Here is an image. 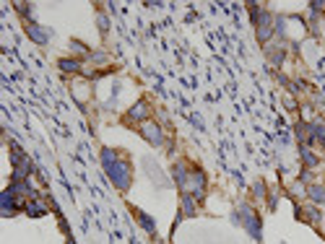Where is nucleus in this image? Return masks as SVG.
Instances as JSON below:
<instances>
[{
	"label": "nucleus",
	"instance_id": "f257e3e1",
	"mask_svg": "<svg viewBox=\"0 0 325 244\" xmlns=\"http://www.w3.org/2000/svg\"><path fill=\"white\" fill-rule=\"evenodd\" d=\"M250 11H252V21H255V29H258V39L268 47V39L273 37V24H276V18H273L271 13H266V11H260V5H250Z\"/></svg>",
	"mask_w": 325,
	"mask_h": 244
},
{
	"label": "nucleus",
	"instance_id": "f03ea898",
	"mask_svg": "<svg viewBox=\"0 0 325 244\" xmlns=\"http://www.w3.org/2000/svg\"><path fill=\"white\" fill-rule=\"evenodd\" d=\"M104 171L109 174V179L115 182V187H117V190H128V187H130V166H128V161L117 159L115 164L104 166Z\"/></svg>",
	"mask_w": 325,
	"mask_h": 244
},
{
	"label": "nucleus",
	"instance_id": "7ed1b4c3",
	"mask_svg": "<svg viewBox=\"0 0 325 244\" xmlns=\"http://www.w3.org/2000/svg\"><path fill=\"white\" fill-rule=\"evenodd\" d=\"M192 195L195 200H203V195H206V174H203L200 169H190V177H187V185L185 190H182V195Z\"/></svg>",
	"mask_w": 325,
	"mask_h": 244
},
{
	"label": "nucleus",
	"instance_id": "20e7f679",
	"mask_svg": "<svg viewBox=\"0 0 325 244\" xmlns=\"http://www.w3.org/2000/svg\"><path fill=\"white\" fill-rule=\"evenodd\" d=\"M237 218L245 221V229L250 231V237L255 239V242H260V218L255 216V210L247 208V205H242L239 213H237Z\"/></svg>",
	"mask_w": 325,
	"mask_h": 244
},
{
	"label": "nucleus",
	"instance_id": "39448f33",
	"mask_svg": "<svg viewBox=\"0 0 325 244\" xmlns=\"http://www.w3.org/2000/svg\"><path fill=\"white\" fill-rule=\"evenodd\" d=\"M24 203H26V200H21L11 187H8L3 195H0V210H3V216H13L16 210H21V208H24Z\"/></svg>",
	"mask_w": 325,
	"mask_h": 244
},
{
	"label": "nucleus",
	"instance_id": "423d86ee",
	"mask_svg": "<svg viewBox=\"0 0 325 244\" xmlns=\"http://www.w3.org/2000/svg\"><path fill=\"white\" fill-rule=\"evenodd\" d=\"M140 135H143L146 140L151 146H161L164 143V135H161V127L156 125V122H143V125H140Z\"/></svg>",
	"mask_w": 325,
	"mask_h": 244
},
{
	"label": "nucleus",
	"instance_id": "0eeeda50",
	"mask_svg": "<svg viewBox=\"0 0 325 244\" xmlns=\"http://www.w3.org/2000/svg\"><path fill=\"white\" fill-rule=\"evenodd\" d=\"M148 112H151L148 101L140 99L136 107H130V112L125 115V120H128V122H148Z\"/></svg>",
	"mask_w": 325,
	"mask_h": 244
},
{
	"label": "nucleus",
	"instance_id": "6e6552de",
	"mask_svg": "<svg viewBox=\"0 0 325 244\" xmlns=\"http://www.w3.org/2000/svg\"><path fill=\"white\" fill-rule=\"evenodd\" d=\"M24 210H26V216L39 218V216H45V213H47V205H45L42 200L32 198V200H26V203H24Z\"/></svg>",
	"mask_w": 325,
	"mask_h": 244
},
{
	"label": "nucleus",
	"instance_id": "1a4fd4ad",
	"mask_svg": "<svg viewBox=\"0 0 325 244\" xmlns=\"http://www.w3.org/2000/svg\"><path fill=\"white\" fill-rule=\"evenodd\" d=\"M26 34L32 37L37 44H47L49 42V32L42 29V26H37V24H26Z\"/></svg>",
	"mask_w": 325,
	"mask_h": 244
},
{
	"label": "nucleus",
	"instance_id": "9d476101",
	"mask_svg": "<svg viewBox=\"0 0 325 244\" xmlns=\"http://www.w3.org/2000/svg\"><path fill=\"white\" fill-rule=\"evenodd\" d=\"M172 174H175L177 187H180V190H185V185H187V177H190V169H187L185 164H175V169H172Z\"/></svg>",
	"mask_w": 325,
	"mask_h": 244
},
{
	"label": "nucleus",
	"instance_id": "9b49d317",
	"mask_svg": "<svg viewBox=\"0 0 325 244\" xmlns=\"http://www.w3.org/2000/svg\"><path fill=\"white\" fill-rule=\"evenodd\" d=\"M266 57H268V63H271L273 68H281L283 57H286V52H283L281 47H266Z\"/></svg>",
	"mask_w": 325,
	"mask_h": 244
},
{
	"label": "nucleus",
	"instance_id": "f8f14e48",
	"mask_svg": "<svg viewBox=\"0 0 325 244\" xmlns=\"http://www.w3.org/2000/svg\"><path fill=\"white\" fill-rule=\"evenodd\" d=\"M11 190H13L21 200H24V198H29V195H34V187L29 185L26 179H24V182H11Z\"/></svg>",
	"mask_w": 325,
	"mask_h": 244
},
{
	"label": "nucleus",
	"instance_id": "ddd939ff",
	"mask_svg": "<svg viewBox=\"0 0 325 244\" xmlns=\"http://www.w3.org/2000/svg\"><path fill=\"white\" fill-rule=\"evenodd\" d=\"M57 65H60V70H65V73H78L81 70V57H63Z\"/></svg>",
	"mask_w": 325,
	"mask_h": 244
},
{
	"label": "nucleus",
	"instance_id": "4468645a",
	"mask_svg": "<svg viewBox=\"0 0 325 244\" xmlns=\"http://www.w3.org/2000/svg\"><path fill=\"white\" fill-rule=\"evenodd\" d=\"M195 203H198V200L185 192V195H182V216H195V213H198V205H195Z\"/></svg>",
	"mask_w": 325,
	"mask_h": 244
},
{
	"label": "nucleus",
	"instance_id": "2eb2a0df",
	"mask_svg": "<svg viewBox=\"0 0 325 244\" xmlns=\"http://www.w3.org/2000/svg\"><path fill=\"white\" fill-rule=\"evenodd\" d=\"M297 216L304 218L307 223H318V221H320V210H318V208H312V205H307V208H302Z\"/></svg>",
	"mask_w": 325,
	"mask_h": 244
},
{
	"label": "nucleus",
	"instance_id": "dca6fc26",
	"mask_svg": "<svg viewBox=\"0 0 325 244\" xmlns=\"http://www.w3.org/2000/svg\"><path fill=\"white\" fill-rule=\"evenodd\" d=\"M297 135H299V140H302L304 146L312 143V125H307V122H299V125H297Z\"/></svg>",
	"mask_w": 325,
	"mask_h": 244
},
{
	"label": "nucleus",
	"instance_id": "f3484780",
	"mask_svg": "<svg viewBox=\"0 0 325 244\" xmlns=\"http://www.w3.org/2000/svg\"><path fill=\"white\" fill-rule=\"evenodd\" d=\"M307 195L312 203H325V187L323 185H310L307 187Z\"/></svg>",
	"mask_w": 325,
	"mask_h": 244
},
{
	"label": "nucleus",
	"instance_id": "a211bd4d",
	"mask_svg": "<svg viewBox=\"0 0 325 244\" xmlns=\"http://www.w3.org/2000/svg\"><path fill=\"white\" fill-rule=\"evenodd\" d=\"M136 218L140 221V226H143L148 234H154V231H156V226H154V218H151V216H146L143 210H136Z\"/></svg>",
	"mask_w": 325,
	"mask_h": 244
},
{
	"label": "nucleus",
	"instance_id": "6ab92c4d",
	"mask_svg": "<svg viewBox=\"0 0 325 244\" xmlns=\"http://www.w3.org/2000/svg\"><path fill=\"white\" fill-rule=\"evenodd\" d=\"M302 159H304V166H318V156L312 154V151L307 148V146H302Z\"/></svg>",
	"mask_w": 325,
	"mask_h": 244
},
{
	"label": "nucleus",
	"instance_id": "aec40b11",
	"mask_svg": "<svg viewBox=\"0 0 325 244\" xmlns=\"http://www.w3.org/2000/svg\"><path fill=\"white\" fill-rule=\"evenodd\" d=\"M312 140H320V143L325 146V127L318 125V122H312Z\"/></svg>",
	"mask_w": 325,
	"mask_h": 244
},
{
	"label": "nucleus",
	"instance_id": "412c9836",
	"mask_svg": "<svg viewBox=\"0 0 325 244\" xmlns=\"http://www.w3.org/2000/svg\"><path fill=\"white\" fill-rule=\"evenodd\" d=\"M70 47H73L76 52H81V55H91V52H89V47H86V44H81V42H76V39L70 42Z\"/></svg>",
	"mask_w": 325,
	"mask_h": 244
},
{
	"label": "nucleus",
	"instance_id": "4be33fe9",
	"mask_svg": "<svg viewBox=\"0 0 325 244\" xmlns=\"http://www.w3.org/2000/svg\"><path fill=\"white\" fill-rule=\"evenodd\" d=\"M91 60H94V63H104L107 55H104V52H91Z\"/></svg>",
	"mask_w": 325,
	"mask_h": 244
},
{
	"label": "nucleus",
	"instance_id": "5701e85b",
	"mask_svg": "<svg viewBox=\"0 0 325 244\" xmlns=\"http://www.w3.org/2000/svg\"><path fill=\"white\" fill-rule=\"evenodd\" d=\"M255 195H258V198L266 195V185H263V182H255Z\"/></svg>",
	"mask_w": 325,
	"mask_h": 244
},
{
	"label": "nucleus",
	"instance_id": "b1692460",
	"mask_svg": "<svg viewBox=\"0 0 325 244\" xmlns=\"http://www.w3.org/2000/svg\"><path fill=\"white\" fill-rule=\"evenodd\" d=\"M99 29L101 32H107V16H99Z\"/></svg>",
	"mask_w": 325,
	"mask_h": 244
},
{
	"label": "nucleus",
	"instance_id": "393cba45",
	"mask_svg": "<svg viewBox=\"0 0 325 244\" xmlns=\"http://www.w3.org/2000/svg\"><path fill=\"white\" fill-rule=\"evenodd\" d=\"M310 8H312V11H323L325 13V3H312Z\"/></svg>",
	"mask_w": 325,
	"mask_h": 244
}]
</instances>
